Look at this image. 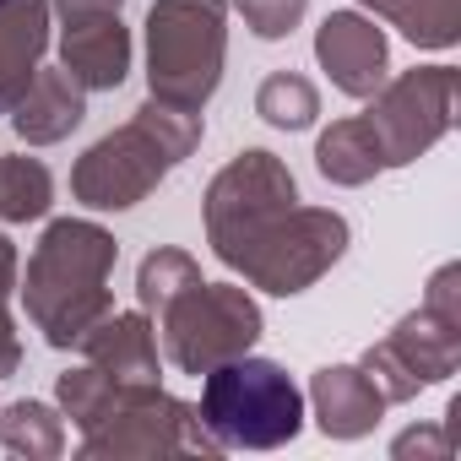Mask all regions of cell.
Masks as SVG:
<instances>
[{"label":"cell","mask_w":461,"mask_h":461,"mask_svg":"<svg viewBox=\"0 0 461 461\" xmlns=\"http://www.w3.org/2000/svg\"><path fill=\"white\" fill-rule=\"evenodd\" d=\"M17 364H23V342H17V326H12V310H6V299H0V380H6Z\"/></svg>","instance_id":"25"},{"label":"cell","mask_w":461,"mask_h":461,"mask_svg":"<svg viewBox=\"0 0 461 461\" xmlns=\"http://www.w3.org/2000/svg\"><path fill=\"white\" fill-rule=\"evenodd\" d=\"M315 168H321L326 179H337V185H364V179H375V174L385 168V163H380V141H375V131L364 125V114H358V120H337V125L321 136Z\"/></svg>","instance_id":"17"},{"label":"cell","mask_w":461,"mask_h":461,"mask_svg":"<svg viewBox=\"0 0 461 461\" xmlns=\"http://www.w3.org/2000/svg\"><path fill=\"white\" fill-rule=\"evenodd\" d=\"M364 6L385 23H396L412 44L445 50L456 44V0H364Z\"/></svg>","instance_id":"20"},{"label":"cell","mask_w":461,"mask_h":461,"mask_svg":"<svg viewBox=\"0 0 461 461\" xmlns=\"http://www.w3.org/2000/svg\"><path fill=\"white\" fill-rule=\"evenodd\" d=\"M228 6L222 0H152L147 12V87L158 104L206 109L222 82Z\"/></svg>","instance_id":"4"},{"label":"cell","mask_w":461,"mask_h":461,"mask_svg":"<svg viewBox=\"0 0 461 461\" xmlns=\"http://www.w3.org/2000/svg\"><path fill=\"white\" fill-rule=\"evenodd\" d=\"M201 272H195V261L185 256V250H152L147 261H141V277H136V294H141V310L147 315H158L179 288H190Z\"/></svg>","instance_id":"22"},{"label":"cell","mask_w":461,"mask_h":461,"mask_svg":"<svg viewBox=\"0 0 461 461\" xmlns=\"http://www.w3.org/2000/svg\"><path fill=\"white\" fill-rule=\"evenodd\" d=\"M60 23V66L71 71V82H82L87 93L120 87L131 71V33L120 12H77Z\"/></svg>","instance_id":"11"},{"label":"cell","mask_w":461,"mask_h":461,"mask_svg":"<svg viewBox=\"0 0 461 461\" xmlns=\"http://www.w3.org/2000/svg\"><path fill=\"white\" fill-rule=\"evenodd\" d=\"M450 104H456V71L450 66H429V71H407L402 82H391L375 109L364 114V125L380 141V163H412L445 125H450Z\"/></svg>","instance_id":"10"},{"label":"cell","mask_w":461,"mask_h":461,"mask_svg":"<svg viewBox=\"0 0 461 461\" xmlns=\"http://www.w3.org/2000/svg\"><path fill=\"white\" fill-rule=\"evenodd\" d=\"M256 114H261L267 125H277V131H304V125H315V114H321V93H315L299 71H272V77L261 82V93H256Z\"/></svg>","instance_id":"21"},{"label":"cell","mask_w":461,"mask_h":461,"mask_svg":"<svg viewBox=\"0 0 461 461\" xmlns=\"http://www.w3.org/2000/svg\"><path fill=\"white\" fill-rule=\"evenodd\" d=\"M288 206H299L294 174L283 168L277 152L250 147V152H240L234 163H228L212 179V190H206V245L217 250V261L240 267V256L267 234Z\"/></svg>","instance_id":"7"},{"label":"cell","mask_w":461,"mask_h":461,"mask_svg":"<svg viewBox=\"0 0 461 461\" xmlns=\"http://www.w3.org/2000/svg\"><path fill=\"white\" fill-rule=\"evenodd\" d=\"M114 385H120V380H109L104 369L82 364V369H66V375L55 380V402H60V412H66L77 429H87V423L104 412V402H109Z\"/></svg>","instance_id":"23"},{"label":"cell","mask_w":461,"mask_h":461,"mask_svg":"<svg viewBox=\"0 0 461 461\" xmlns=\"http://www.w3.org/2000/svg\"><path fill=\"white\" fill-rule=\"evenodd\" d=\"M195 141H201L195 109L147 98L131 125H120L114 136H104L82 152V163L71 168V195L93 212H125V206L147 201V190H158L163 174L174 163H185Z\"/></svg>","instance_id":"2"},{"label":"cell","mask_w":461,"mask_h":461,"mask_svg":"<svg viewBox=\"0 0 461 461\" xmlns=\"http://www.w3.org/2000/svg\"><path fill=\"white\" fill-rule=\"evenodd\" d=\"M412 450H434V456H450V439H445V434H434V429H407V434L391 445V456H412Z\"/></svg>","instance_id":"26"},{"label":"cell","mask_w":461,"mask_h":461,"mask_svg":"<svg viewBox=\"0 0 461 461\" xmlns=\"http://www.w3.org/2000/svg\"><path fill=\"white\" fill-rule=\"evenodd\" d=\"M82 353H87V364L93 369H104L109 380H120V385H158V375H163V358H158V331H152V321L147 315H104L82 342H77Z\"/></svg>","instance_id":"13"},{"label":"cell","mask_w":461,"mask_h":461,"mask_svg":"<svg viewBox=\"0 0 461 461\" xmlns=\"http://www.w3.org/2000/svg\"><path fill=\"white\" fill-rule=\"evenodd\" d=\"M50 50V0H6L0 6V114H12L39 60Z\"/></svg>","instance_id":"15"},{"label":"cell","mask_w":461,"mask_h":461,"mask_svg":"<svg viewBox=\"0 0 461 461\" xmlns=\"http://www.w3.org/2000/svg\"><path fill=\"white\" fill-rule=\"evenodd\" d=\"M201 429L217 450H277L304 429V391L272 358H222L201 380Z\"/></svg>","instance_id":"3"},{"label":"cell","mask_w":461,"mask_h":461,"mask_svg":"<svg viewBox=\"0 0 461 461\" xmlns=\"http://www.w3.org/2000/svg\"><path fill=\"white\" fill-rule=\"evenodd\" d=\"M50 6H55L60 17H77V12H120L125 0H50Z\"/></svg>","instance_id":"28"},{"label":"cell","mask_w":461,"mask_h":461,"mask_svg":"<svg viewBox=\"0 0 461 461\" xmlns=\"http://www.w3.org/2000/svg\"><path fill=\"white\" fill-rule=\"evenodd\" d=\"M0 445L12 456H60L66 418L50 402H12V407H0Z\"/></svg>","instance_id":"18"},{"label":"cell","mask_w":461,"mask_h":461,"mask_svg":"<svg viewBox=\"0 0 461 461\" xmlns=\"http://www.w3.org/2000/svg\"><path fill=\"white\" fill-rule=\"evenodd\" d=\"M0 6H6V0H0Z\"/></svg>","instance_id":"29"},{"label":"cell","mask_w":461,"mask_h":461,"mask_svg":"<svg viewBox=\"0 0 461 461\" xmlns=\"http://www.w3.org/2000/svg\"><path fill=\"white\" fill-rule=\"evenodd\" d=\"M12 288H17V245L0 234V299H12Z\"/></svg>","instance_id":"27"},{"label":"cell","mask_w":461,"mask_h":461,"mask_svg":"<svg viewBox=\"0 0 461 461\" xmlns=\"http://www.w3.org/2000/svg\"><path fill=\"white\" fill-rule=\"evenodd\" d=\"M342 250H348V222L337 212L288 206L267 234L240 256L234 272H245L250 288L288 299V294H304L315 277H326Z\"/></svg>","instance_id":"9"},{"label":"cell","mask_w":461,"mask_h":461,"mask_svg":"<svg viewBox=\"0 0 461 461\" xmlns=\"http://www.w3.org/2000/svg\"><path fill=\"white\" fill-rule=\"evenodd\" d=\"M315 60L348 98H375L385 87V33L358 12H331L321 23Z\"/></svg>","instance_id":"12"},{"label":"cell","mask_w":461,"mask_h":461,"mask_svg":"<svg viewBox=\"0 0 461 461\" xmlns=\"http://www.w3.org/2000/svg\"><path fill=\"white\" fill-rule=\"evenodd\" d=\"M163 358L179 375H206L222 358H240L261 337V304L234 283H190L158 310Z\"/></svg>","instance_id":"5"},{"label":"cell","mask_w":461,"mask_h":461,"mask_svg":"<svg viewBox=\"0 0 461 461\" xmlns=\"http://www.w3.org/2000/svg\"><path fill=\"white\" fill-rule=\"evenodd\" d=\"M234 6H240L245 28H250L256 39H288V33L304 23L310 0H234Z\"/></svg>","instance_id":"24"},{"label":"cell","mask_w":461,"mask_h":461,"mask_svg":"<svg viewBox=\"0 0 461 461\" xmlns=\"http://www.w3.org/2000/svg\"><path fill=\"white\" fill-rule=\"evenodd\" d=\"M120 261L114 234H104L98 222L60 217L44 228V240L28 261V315L44 331L50 348H77L104 315H109V272Z\"/></svg>","instance_id":"1"},{"label":"cell","mask_w":461,"mask_h":461,"mask_svg":"<svg viewBox=\"0 0 461 461\" xmlns=\"http://www.w3.org/2000/svg\"><path fill=\"white\" fill-rule=\"evenodd\" d=\"M310 402H315L321 434H331V439H358L385 412V396L375 391V380L364 375V364H326V369H315Z\"/></svg>","instance_id":"14"},{"label":"cell","mask_w":461,"mask_h":461,"mask_svg":"<svg viewBox=\"0 0 461 461\" xmlns=\"http://www.w3.org/2000/svg\"><path fill=\"white\" fill-rule=\"evenodd\" d=\"M55 201V179L39 158H0V222H33Z\"/></svg>","instance_id":"19"},{"label":"cell","mask_w":461,"mask_h":461,"mask_svg":"<svg viewBox=\"0 0 461 461\" xmlns=\"http://www.w3.org/2000/svg\"><path fill=\"white\" fill-rule=\"evenodd\" d=\"M82 456L131 461V456H217L195 407L158 385H114L104 412L82 429Z\"/></svg>","instance_id":"6"},{"label":"cell","mask_w":461,"mask_h":461,"mask_svg":"<svg viewBox=\"0 0 461 461\" xmlns=\"http://www.w3.org/2000/svg\"><path fill=\"white\" fill-rule=\"evenodd\" d=\"M456 364H461V315L450 304V272H439L429 304L418 315H407L380 348L364 353V375L375 380V391L391 407V402H407L423 385L445 380Z\"/></svg>","instance_id":"8"},{"label":"cell","mask_w":461,"mask_h":461,"mask_svg":"<svg viewBox=\"0 0 461 461\" xmlns=\"http://www.w3.org/2000/svg\"><path fill=\"white\" fill-rule=\"evenodd\" d=\"M82 114H87V87L71 82L66 66H60V71H44V66H39V77L28 82V93H23L17 109H12V131H17L28 147H50V141H66V136L82 125Z\"/></svg>","instance_id":"16"}]
</instances>
